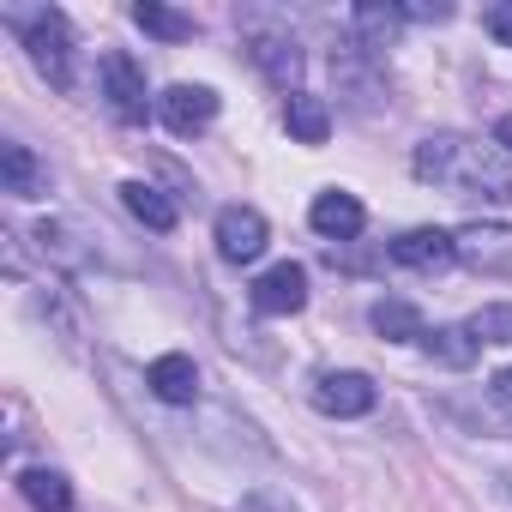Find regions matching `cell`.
I'll use <instances>...</instances> for the list:
<instances>
[{
    "label": "cell",
    "instance_id": "1",
    "mask_svg": "<svg viewBox=\"0 0 512 512\" xmlns=\"http://www.w3.org/2000/svg\"><path fill=\"white\" fill-rule=\"evenodd\" d=\"M410 169L458 199H488V205H506L512 199V169H506V151L500 145H482V139H464V133H434L416 145Z\"/></svg>",
    "mask_w": 512,
    "mask_h": 512
},
{
    "label": "cell",
    "instance_id": "2",
    "mask_svg": "<svg viewBox=\"0 0 512 512\" xmlns=\"http://www.w3.org/2000/svg\"><path fill=\"white\" fill-rule=\"evenodd\" d=\"M13 25L25 31V49H31L37 73L67 91L73 85V37H67V19L61 13H31V19H13Z\"/></svg>",
    "mask_w": 512,
    "mask_h": 512
},
{
    "label": "cell",
    "instance_id": "3",
    "mask_svg": "<svg viewBox=\"0 0 512 512\" xmlns=\"http://www.w3.org/2000/svg\"><path fill=\"white\" fill-rule=\"evenodd\" d=\"M103 103H109V115H115L121 127H139V121L151 115L145 67H139L133 55H121V49H109V55H103Z\"/></svg>",
    "mask_w": 512,
    "mask_h": 512
},
{
    "label": "cell",
    "instance_id": "4",
    "mask_svg": "<svg viewBox=\"0 0 512 512\" xmlns=\"http://www.w3.org/2000/svg\"><path fill=\"white\" fill-rule=\"evenodd\" d=\"M157 115H163V127L175 139H193V133H205L217 121V91L211 85H169L157 97Z\"/></svg>",
    "mask_w": 512,
    "mask_h": 512
},
{
    "label": "cell",
    "instance_id": "5",
    "mask_svg": "<svg viewBox=\"0 0 512 512\" xmlns=\"http://www.w3.org/2000/svg\"><path fill=\"white\" fill-rule=\"evenodd\" d=\"M253 314H266V320H284V314H302L308 308V272L296 266V260H284V266H272V272H260V284H253Z\"/></svg>",
    "mask_w": 512,
    "mask_h": 512
},
{
    "label": "cell",
    "instance_id": "6",
    "mask_svg": "<svg viewBox=\"0 0 512 512\" xmlns=\"http://www.w3.org/2000/svg\"><path fill=\"white\" fill-rule=\"evenodd\" d=\"M217 253H223L229 266L260 260V253H266V217L253 211V205H223L217 211Z\"/></svg>",
    "mask_w": 512,
    "mask_h": 512
},
{
    "label": "cell",
    "instance_id": "7",
    "mask_svg": "<svg viewBox=\"0 0 512 512\" xmlns=\"http://www.w3.org/2000/svg\"><path fill=\"white\" fill-rule=\"evenodd\" d=\"M458 260L476 266V272H512V223H464L458 235Z\"/></svg>",
    "mask_w": 512,
    "mask_h": 512
},
{
    "label": "cell",
    "instance_id": "8",
    "mask_svg": "<svg viewBox=\"0 0 512 512\" xmlns=\"http://www.w3.org/2000/svg\"><path fill=\"white\" fill-rule=\"evenodd\" d=\"M314 410H320V416H368V410H374V380L356 374V368L320 374V380H314Z\"/></svg>",
    "mask_w": 512,
    "mask_h": 512
},
{
    "label": "cell",
    "instance_id": "9",
    "mask_svg": "<svg viewBox=\"0 0 512 512\" xmlns=\"http://www.w3.org/2000/svg\"><path fill=\"white\" fill-rule=\"evenodd\" d=\"M392 260L410 266V272H440V266L458 260V241H452V229H404L392 241Z\"/></svg>",
    "mask_w": 512,
    "mask_h": 512
},
{
    "label": "cell",
    "instance_id": "10",
    "mask_svg": "<svg viewBox=\"0 0 512 512\" xmlns=\"http://www.w3.org/2000/svg\"><path fill=\"white\" fill-rule=\"evenodd\" d=\"M308 223H314L326 241H350V235H362L368 211H362V199H356V193H344V187H326V193L308 205Z\"/></svg>",
    "mask_w": 512,
    "mask_h": 512
},
{
    "label": "cell",
    "instance_id": "11",
    "mask_svg": "<svg viewBox=\"0 0 512 512\" xmlns=\"http://www.w3.org/2000/svg\"><path fill=\"white\" fill-rule=\"evenodd\" d=\"M145 386L163 398V404H193L199 398V368H193V356H157L151 362V374H145Z\"/></svg>",
    "mask_w": 512,
    "mask_h": 512
},
{
    "label": "cell",
    "instance_id": "12",
    "mask_svg": "<svg viewBox=\"0 0 512 512\" xmlns=\"http://www.w3.org/2000/svg\"><path fill=\"white\" fill-rule=\"evenodd\" d=\"M121 205L145 223V229H157V235H169L175 223H181V211H175V199L163 193V187H151V181H127L121 187Z\"/></svg>",
    "mask_w": 512,
    "mask_h": 512
},
{
    "label": "cell",
    "instance_id": "13",
    "mask_svg": "<svg viewBox=\"0 0 512 512\" xmlns=\"http://www.w3.org/2000/svg\"><path fill=\"white\" fill-rule=\"evenodd\" d=\"M0 175H7V193H19V199L49 193V169L31 157V145H0Z\"/></svg>",
    "mask_w": 512,
    "mask_h": 512
},
{
    "label": "cell",
    "instance_id": "14",
    "mask_svg": "<svg viewBox=\"0 0 512 512\" xmlns=\"http://www.w3.org/2000/svg\"><path fill=\"white\" fill-rule=\"evenodd\" d=\"M284 127H290V139H302V145H326V133H332V109H326L320 97L296 91V97L284 103Z\"/></svg>",
    "mask_w": 512,
    "mask_h": 512
},
{
    "label": "cell",
    "instance_id": "15",
    "mask_svg": "<svg viewBox=\"0 0 512 512\" xmlns=\"http://www.w3.org/2000/svg\"><path fill=\"white\" fill-rule=\"evenodd\" d=\"M247 55H253V67H260L272 85H284V91H290V85H296V73H302V55H296V43H290V37H253V49H247Z\"/></svg>",
    "mask_w": 512,
    "mask_h": 512
},
{
    "label": "cell",
    "instance_id": "16",
    "mask_svg": "<svg viewBox=\"0 0 512 512\" xmlns=\"http://www.w3.org/2000/svg\"><path fill=\"white\" fill-rule=\"evenodd\" d=\"M374 332L380 338H392V344H422L428 338V326H422V314L410 308V302H398V296H386V302H374Z\"/></svg>",
    "mask_w": 512,
    "mask_h": 512
},
{
    "label": "cell",
    "instance_id": "17",
    "mask_svg": "<svg viewBox=\"0 0 512 512\" xmlns=\"http://www.w3.org/2000/svg\"><path fill=\"white\" fill-rule=\"evenodd\" d=\"M19 488H25V500H31L37 512H73V488H67L61 470H25Z\"/></svg>",
    "mask_w": 512,
    "mask_h": 512
},
{
    "label": "cell",
    "instance_id": "18",
    "mask_svg": "<svg viewBox=\"0 0 512 512\" xmlns=\"http://www.w3.org/2000/svg\"><path fill=\"white\" fill-rule=\"evenodd\" d=\"M422 344H428V356H434V362H446V368H470V362H476V350H482V344L470 338V326H434Z\"/></svg>",
    "mask_w": 512,
    "mask_h": 512
},
{
    "label": "cell",
    "instance_id": "19",
    "mask_svg": "<svg viewBox=\"0 0 512 512\" xmlns=\"http://www.w3.org/2000/svg\"><path fill=\"white\" fill-rule=\"evenodd\" d=\"M133 25H139V31H151V37H163V43H187V37H193V19H187V13L157 7V0H139V7H133Z\"/></svg>",
    "mask_w": 512,
    "mask_h": 512
},
{
    "label": "cell",
    "instance_id": "20",
    "mask_svg": "<svg viewBox=\"0 0 512 512\" xmlns=\"http://www.w3.org/2000/svg\"><path fill=\"white\" fill-rule=\"evenodd\" d=\"M470 338L476 344H512V302H488L470 314Z\"/></svg>",
    "mask_w": 512,
    "mask_h": 512
},
{
    "label": "cell",
    "instance_id": "21",
    "mask_svg": "<svg viewBox=\"0 0 512 512\" xmlns=\"http://www.w3.org/2000/svg\"><path fill=\"white\" fill-rule=\"evenodd\" d=\"M398 25H404V7H356V31H362L374 49H386V43L398 37Z\"/></svg>",
    "mask_w": 512,
    "mask_h": 512
},
{
    "label": "cell",
    "instance_id": "22",
    "mask_svg": "<svg viewBox=\"0 0 512 512\" xmlns=\"http://www.w3.org/2000/svg\"><path fill=\"white\" fill-rule=\"evenodd\" d=\"M482 25H488V37H494L500 49H512V0H494V7L482 13Z\"/></svg>",
    "mask_w": 512,
    "mask_h": 512
},
{
    "label": "cell",
    "instance_id": "23",
    "mask_svg": "<svg viewBox=\"0 0 512 512\" xmlns=\"http://www.w3.org/2000/svg\"><path fill=\"white\" fill-rule=\"evenodd\" d=\"M494 145L512 157V115H500V121H494Z\"/></svg>",
    "mask_w": 512,
    "mask_h": 512
},
{
    "label": "cell",
    "instance_id": "24",
    "mask_svg": "<svg viewBox=\"0 0 512 512\" xmlns=\"http://www.w3.org/2000/svg\"><path fill=\"white\" fill-rule=\"evenodd\" d=\"M494 392H500V398L512 404V368H500V374H494Z\"/></svg>",
    "mask_w": 512,
    "mask_h": 512
}]
</instances>
